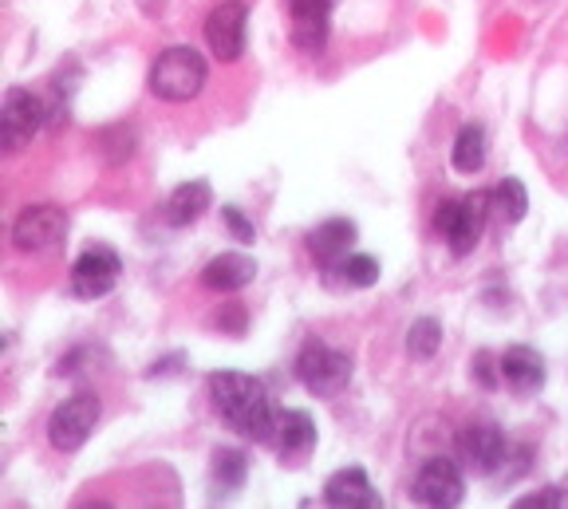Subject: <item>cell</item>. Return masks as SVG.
Masks as SVG:
<instances>
[{
  "instance_id": "20",
  "label": "cell",
  "mask_w": 568,
  "mask_h": 509,
  "mask_svg": "<svg viewBox=\"0 0 568 509\" xmlns=\"http://www.w3.org/2000/svg\"><path fill=\"white\" fill-rule=\"evenodd\" d=\"M486 166V131L478 123H466L454 139V170L458 174H478Z\"/></svg>"
},
{
  "instance_id": "23",
  "label": "cell",
  "mask_w": 568,
  "mask_h": 509,
  "mask_svg": "<svg viewBox=\"0 0 568 509\" xmlns=\"http://www.w3.org/2000/svg\"><path fill=\"white\" fill-rule=\"evenodd\" d=\"M245 470H248V462L241 450H217V455H213V482L222 486V493L237 490V486L245 482Z\"/></svg>"
},
{
  "instance_id": "3",
  "label": "cell",
  "mask_w": 568,
  "mask_h": 509,
  "mask_svg": "<svg viewBox=\"0 0 568 509\" xmlns=\"http://www.w3.org/2000/svg\"><path fill=\"white\" fill-rule=\"evenodd\" d=\"M489 210H494V194H466L458 202H443L435 214V230L450 242L454 257H466L474 245L481 242L489 222Z\"/></svg>"
},
{
  "instance_id": "19",
  "label": "cell",
  "mask_w": 568,
  "mask_h": 509,
  "mask_svg": "<svg viewBox=\"0 0 568 509\" xmlns=\"http://www.w3.org/2000/svg\"><path fill=\"white\" fill-rule=\"evenodd\" d=\"M210 186L205 182H186V186H178L166 202V217L170 225H190L210 210Z\"/></svg>"
},
{
  "instance_id": "15",
  "label": "cell",
  "mask_w": 568,
  "mask_h": 509,
  "mask_svg": "<svg viewBox=\"0 0 568 509\" xmlns=\"http://www.w3.org/2000/svg\"><path fill=\"white\" fill-rule=\"evenodd\" d=\"M324 501L336 509H379L383 506L379 490H375L372 478H367L359 466H347V470L332 474L328 486H324Z\"/></svg>"
},
{
  "instance_id": "2",
  "label": "cell",
  "mask_w": 568,
  "mask_h": 509,
  "mask_svg": "<svg viewBox=\"0 0 568 509\" xmlns=\"http://www.w3.org/2000/svg\"><path fill=\"white\" fill-rule=\"evenodd\" d=\"M205 88V60L194 48H166L151 63V91L162 103H190Z\"/></svg>"
},
{
  "instance_id": "18",
  "label": "cell",
  "mask_w": 568,
  "mask_h": 509,
  "mask_svg": "<svg viewBox=\"0 0 568 509\" xmlns=\"http://www.w3.org/2000/svg\"><path fill=\"white\" fill-rule=\"evenodd\" d=\"M324 277H328L336 288H372L375 281H379V261L352 250L339 261H332V265L324 268Z\"/></svg>"
},
{
  "instance_id": "21",
  "label": "cell",
  "mask_w": 568,
  "mask_h": 509,
  "mask_svg": "<svg viewBox=\"0 0 568 509\" xmlns=\"http://www.w3.org/2000/svg\"><path fill=\"white\" fill-rule=\"evenodd\" d=\"M525 210H529V197H525V186L517 179H506L494 186V214L506 225H521Z\"/></svg>"
},
{
  "instance_id": "26",
  "label": "cell",
  "mask_w": 568,
  "mask_h": 509,
  "mask_svg": "<svg viewBox=\"0 0 568 509\" xmlns=\"http://www.w3.org/2000/svg\"><path fill=\"white\" fill-rule=\"evenodd\" d=\"M217 328L225 332H245V308L241 304H225V308H217Z\"/></svg>"
},
{
  "instance_id": "25",
  "label": "cell",
  "mask_w": 568,
  "mask_h": 509,
  "mask_svg": "<svg viewBox=\"0 0 568 509\" xmlns=\"http://www.w3.org/2000/svg\"><path fill=\"white\" fill-rule=\"evenodd\" d=\"M222 217H225V225H230V233L237 237L241 245H253V242H257V230H253V222H248V217L241 214L237 206H225Z\"/></svg>"
},
{
  "instance_id": "17",
  "label": "cell",
  "mask_w": 568,
  "mask_h": 509,
  "mask_svg": "<svg viewBox=\"0 0 568 509\" xmlns=\"http://www.w3.org/2000/svg\"><path fill=\"white\" fill-rule=\"evenodd\" d=\"M355 245V225L347 217H328L308 233V253L320 268H328L332 261H339L344 253H352Z\"/></svg>"
},
{
  "instance_id": "9",
  "label": "cell",
  "mask_w": 568,
  "mask_h": 509,
  "mask_svg": "<svg viewBox=\"0 0 568 509\" xmlns=\"http://www.w3.org/2000/svg\"><path fill=\"white\" fill-rule=\"evenodd\" d=\"M418 506L430 509H454L466 498V482H462V470L450 458H430L423 470L415 474V486H410Z\"/></svg>"
},
{
  "instance_id": "1",
  "label": "cell",
  "mask_w": 568,
  "mask_h": 509,
  "mask_svg": "<svg viewBox=\"0 0 568 509\" xmlns=\"http://www.w3.org/2000/svg\"><path fill=\"white\" fill-rule=\"evenodd\" d=\"M210 399L217 419L230 430H237L241 438H253V442H268L276 407L268 399V387L257 376H245V371H213Z\"/></svg>"
},
{
  "instance_id": "8",
  "label": "cell",
  "mask_w": 568,
  "mask_h": 509,
  "mask_svg": "<svg viewBox=\"0 0 568 509\" xmlns=\"http://www.w3.org/2000/svg\"><path fill=\"white\" fill-rule=\"evenodd\" d=\"M68 237V214L60 206H28L12 225V245L20 253H48Z\"/></svg>"
},
{
  "instance_id": "11",
  "label": "cell",
  "mask_w": 568,
  "mask_h": 509,
  "mask_svg": "<svg viewBox=\"0 0 568 509\" xmlns=\"http://www.w3.org/2000/svg\"><path fill=\"white\" fill-rule=\"evenodd\" d=\"M245 24H248V12L241 0H225V4H217V9L210 12V20H205V40H210V52L222 63L241 60V52H245Z\"/></svg>"
},
{
  "instance_id": "13",
  "label": "cell",
  "mask_w": 568,
  "mask_h": 509,
  "mask_svg": "<svg viewBox=\"0 0 568 509\" xmlns=\"http://www.w3.org/2000/svg\"><path fill=\"white\" fill-rule=\"evenodd\" d=\"M497 376L514 395H532L545 387V359L529 344H514L506 356L497 359Z\"/></svg>"
},
{
  "instance_id": "14",
  "label": "cell",
  "mask_w": 568,
  "mask_h": 509,
  "mask_svg": "<svg viewBox=\"0 0 568 509\" xmlns=\"http://www.w3.org/2000/svg\"><path fill=\"white\" fill-rule=\"evenodd\" d=\"M288 17H293V44L301 52H320L328 44L332 0H288Z\"/></svg>"
},
{
  "instance_id": "6",
  "label": "cell",
  "mask_w": 568,
  "mask_h": 509,
  "mask_svg": "<svg viewBox=\"0 0 568 509\" xmlns=\"http://www.w3.org/2000/svg\"><path fill=\"white\" fill-rule=\"evenodd\" d=\"M123 277V261L111 245H88L80 261L71 265V296L80 301H103Z\"/></svg>"
},
{
  "instance_id": "16",
  "label": "cell",
  "mask_w": 568,
  "mask_h": 509,
  "mask_svg": "<svg viewBox=\"0 0 568 509\" xmlns=\"http://www.w3.org/2000/svg\"><path fill=\"white\" fill-rule=\"evenodd\" d=\"M253 277H257V261L248 253H222L202 268V285L213 288V293H237Z\"/></svg>"
},
{
  "instance_id": "5",
  "label": "cell",
  "mask_w": 568,
  "mask_h": 509,
  "mask_svg": "<svg viewBox=\"0 0 568 509\" xmlns=\"http://www.w3.org/2000/svg\"><path fill=\"white\" fill-rule=\"evenodd\" d=\"M95 423H99L95 395H88V391L71 395V399H63L60 407H55L52 419H48V442H52L60 455H75V450L91 438Z\"/></svg>"
},
{
  "instance_id": "4",
  "label": "cell",
  "mask_w": 568,
  "mask_h": 509,
  "mask_svg": "<svg viewBox=\"0 0 568 509\" xmlns=\"http://www.w3.org/2000/svg\"><path fill=\"white\" fill-rule=\"evenodd\" d=\"M296 376H301V384L308 387L312 395L332 399V395L344 391L347 379H352V356L328 348L324 339H308L301 348V356H296Z\"/></svg>"
},
{
  "instance_id": "24",
  "label": "cell",
  "mask_w": 568,
  "mask_h": 509,
  "mask_svg": "<svg viewBox=\"0 0 568 509\" xmlns=\"http://www.w3.org/2000/svg\"><path fill=\"white\" fill-rule=\"evenodd\" d=\"M517 509H568V490H560V486L537 490V493H529V498L517 501Z\"/></svg>"
},
{
  "instance_id": "12",
  "label": "cell",
  "mask_w": 568,
  "mask_h": 509,
  "mask_svg": "<svg viewBox=\"0 0 568 509\" xmlns=\"http://www.w3.org/2000/svg\"><path fill=\"white\" fill-rule=\"evenodd\" d=\"M268 442H273L276 458L284 466L304 462L312 455V447H316V423H312L308 411H276Z\"/></svg>"
},
{
  "instance_id": "7",
  "label": "cell",
  "mask_w": 568,
  "mask_h": 509,
  "mask_svg": "<svg viewBox=\"0 0 568 509\" xmlns=\"http://www.w3.org/2000/svg\"><path fill=\"white\" fill-rule=\"evenodd\" d=\"M44 126V103L24 88H12L4 99V111H0V146L9 154L24 151L36 134Z\"/></svg>"
},
{
  "instance_id": "10",
  "label": "cell",
  "mask_w": 568,
  "mask_h": 509,
  "mask_svg": "<svg viewBox=\"0 0 568 509\" xmlns=\"http://www.w3.org/2000/svg\"><path fill=\"white\" fill-rule=\"evenodd\" d=\"M509 438L494 427V423H478V427H466L458 435V458L466 470L474 474H494L506 466L509 458Z\"/></svg>"
},
{
  "instance_id": "22",
  "label": "cell",
  "mask_w": 568,
  "mask_h": 509,
  "mask_svg": "<svg viewBox=\"0 0 568 509\" xmlns=\"http://www.w3.org/2000/svg\"><path fill=\"white\" fill-rule=\"evenodd\" d=\"M443 344V324L435 316H418L407 328V356L410 359H430Z\"/></svg>"
}]
</instances>
